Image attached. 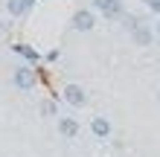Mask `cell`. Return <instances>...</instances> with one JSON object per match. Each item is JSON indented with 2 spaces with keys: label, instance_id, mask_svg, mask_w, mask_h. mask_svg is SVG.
Returning <instances> with one entry per match:
<instances>
[{
  "label": "cell",
  "instance_id": "obj_11",
  "mask_svg": "<svg viewBox=\"0 0 160 157\" xmlns=\"http://www.w3.org/2000/svg\"><path fill=\"white\" fill-rule=\"evenodd\" d=\"M143 3H146L148 9H154V12H160V0H143Z\"/></svg>",
  "mask_w": 160,
  "mask_h": 157
},
{
  "label": "cell",
  "instance_id": "obj_2",
  "mask_svg": "<svg viewBox=\"0 0 160 157\" xmlns=\"http://www.w3.org/2000/svg\"><path fill=\"white\" fill-rule=\"evenodd\" d=\"M35 81H38V76H35L32 67H18V70L12 73V85H15L18 90H32Z\"/></svg>",
  "mask_w": 160,
  "mask_h": 157
},
{
  "label": "cell",
  "instance_id": "obj_4",
  "mask_svg": "<svg viewBox=\"0 0 160 157\" xmlns=\"http://www.w3.org/2000/svg\"><path fill=\"white\" fill-rule=\"evenodd\" d=\"M61 99H64L70 108H84V102H88V93H84L82 85H67V87L61 90Z\"/></svg>",
  "mask_w": 160,
  "mask_h": 157
},
{
  "label": "cell",
  "instance_id": "obj_8",
  "mask_svg": "<svg viewBox=\"0 0 160 157\" xmlns=\"http://www.w3.org/2000/svg\"><path fill=\"white\" fill-rule=\"evenodd\" d=\"M131 38H134V44H137V47H148V44H152V38H154V32L148 29V26H143V23H140L137 29L131 32Z\"/></svg>",
  "mask_w": 160,
  "mask_h": 157
},
{
  "label": "cell",
  "instance_id": "obj_3",
  "mask_svg": "<svg viewBox=\"0 0 160 157\" xmlns=\"http://www.w3.org/2000/svg\"><path fill=\"white\" fill-rule=\"evenodd\" d=\"M93 9H96L99 15H105L108 21H114V17H122V12H125L122 0H93Z\"/></svg>",
  "mask_w": 160,
  "mask_h": 157
},
{
  "label": "cell",
  "instance_id": "obj_12",
  "mask_svg": "<svg viewBox=\"0 0 160 157\" xmlns=\"http://www.w3.org/2000/svg\"><path fill=\"white\" fill-rule=\"evenodd\" d=\"M154 35H160V17H157V23H154Z\"/></svg>",
  "mask_w": 160,
  "mask_h": 157
},
{
  "label": "cell",
  "instance_id": "obj_6",
  "mask_svg": "<svg viewBox=\"0 0 160 157\" xmlns=\"http://www.w3.org/2000/svg\"><path fill=\"white\" fill-rule=\"evenodd\" d=\"M58 134L64 137V140H76L79 137V122L73 116H61L58 119Z\"/></svg>",
  "mask_w": 160,
  "mask_h": 157
},
{
  "label": "cell",
  "instance_id": "obj_1",
  "mask_svg": "<svg viewBox=\"0 0 160 157\" xmlns=\"http://www.w3.org/2000/svg\"><path fill=\"white\" fill-rule=\"evenodd\" d=\"M70 26H73L76 32H90L93 26H96V15H93L90 9H79V12H73Z\"/></svg>",
  "mask_w": 160,
  "mask_h": 157
},
{
  "label": "cell",
  "instance_id": "obj_10",
  "mask_svg": "<svg viewBox=\"0 0 160 157\" xmlns=\"http://www.w3.org/2000/svg\"><path fill=\"white\" fill-rule=\"evenodd\" d=\"M41 114L44 116H55V114H58V108H55V102L47 99V102H41Z\"/></svg>",
  "mask_w": 160,
  "mask_h": 157
},
{
  "label": "cell",
  "instance_id": "obj_5",
  "mask_svg": "<svg viewBox=\"0 0 160 157\" xmlns=\"http://www.w3.org/2000/svg\"><path fill=\"white\" fill-rule=\"evenodd\" d=\"M90 131H93V137H99V140H108L114 128H111V119L108 116H93L90 119Z\"/></svg>",
  "mask_w": 160,
  "mask_h": 157
},
{
  "label": "cell",
  "instance_id": "obj_7",
  "mask_svg": "<svg viewBox=\"0 0 160 157\" xmlns=\"http://www.w3.org/2000/svg\"><path fill=\"white\" fill-rule=\"evenodd\" d=\"M35 3V0H6V12L12 15V17H21L29 12V6Z\"/></svg>",
  "mask_w": 160,
  "mask_h": 157
},
{
  "label": "cell",
  "instance_id": "obj_9",
  "mask_svg": "<svg viewBox=\"0 0 160 157\" xmlns=\"http://www.w3.org/2000/svg\"><path fill=\"white\" fill-rule=\"evenodd\" d=\"M15 52L26 55V58H29V61H38V52H35L32 47H26V44H15Z\"/></svg>",
  "mask_w": 160,
  "mask_h": 157
}]
</instances>
